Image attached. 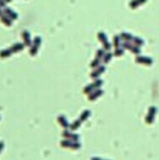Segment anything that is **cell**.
Segmentation results:
<instances>
[{"label":"cell","instance_id":"obj_1","mask_svg":"<svg viewBox=\"0 0 159 160\" xmlns=\"http://www.w3.org/2000/svg\"><path fill=\"white\" fill-rule=\"evenodd\" d=\"M61 146L62 147H68L71 149H79L81 147V144L75 141H71V140H66V141H61Z\"/></svg>","mask_w":159,"mask_h":160},{"label":"cell","instance_id":"obj_2","mask_svg":"<svg viewBox=\"0 0 159 160\" xmlns=\"http://www.w3.org/2000/svg\"><path fill=\"white\" fill-rule=\"evenodd\" d=\"M157 113V109L155 107H151L149 110H148V114L147 116L145 117V120H146V124H153L154 122V119H155V115Z\"/></svg>","mask_w":159,"mask_h":160},{"label":"cell","instance_id":"obj_3","mask_svg":"<svg viewBox=\"0 0 159 160\" xmlns=\"http://www.w3.org/2000/svg\"><path fill=\"white\" fill-rule=\"evenodd\" d=\"M40 44H41V38H40V37H36V38H34V43H32V45H31V49H30L31 56H34V55L37 54Z\"/></svg>","mask_w":159,"mask_h":160},{"label":"cell","instance_id":"obj_4","mask_svg":"<svg viewBox=\"0 0 159 160\" xmlns=\"http://www.w3.org/2000/svg\"><path fill=\"white\" fill-rule=\"evenodd\" d=\"M98 39L102 42L103 46H104V49H106V51H109L111 49V44L109 43V41H108V39H106V36L103 32H99L98 34Z\"/></svg>","mask_w":159,"mask_h":160},{"label":"cell","instance_id":"obj_5","mask_svg":"<svg viewBox=\"0 0 159 160\" xmlns=\"http://www.w3.org/2000/svg\"><path fill=\"white\" fill-rule=\"evenodd\" d=\"M136 60L138 64H142V65L145 66H151L153 64V59L149 57H146V56H139V57L136 58Z\"/></svg>","mask_w":159,"mask_h":160},{"label":"cell","instance_id":"obj_6","mask_svg":"<svg viewBox=\"0 0 159 160\" xmlns=\"http://www.w3.org/2000/svg\"><path fill=\"white\" fill-rule=\"evenodd\" d=\"M104 70H106V68L103 67V66H101V67H97V68L91 72V74H90V76L93 77V79H98L99 76L101 75L103 72H104Z\"/></svg>","mask_w":159,"mask_h":160},{"label":"cell","instance_id":"obj_7","mask_svg":"<svg viewBox=\"0 0 159 160\" xmlns=\"http://www.w3.org/2000/svg\"><path fill=\"white\" fill-rule=\"evenodd\" d=\"M62 137H64L67 140H71V141H75L77 142L80 139V135L79 134H72L71 132H69V131H64L62 132Z\"/></svg>","mask_w":159,"mask_h":160},{"label":"cell","instance_id":"obj_8","mask_svg":"<svg viewBox=\"0 0 159 160\" xmlns=\"http://www.w3.org/2000/svg\"><path fill=\"white\" fill-rule=\"evenodd\" d=\"M58 122H59V125H60L62 128H64V129H67L68 127H70V125H69V122H67V118L64 117V115H59L58 116Z\"/></svg>","mask_w":159,"mask_h":160},{"label":"cell","instance_id":"obj_9","mask_svg":"<svg viewBox=\"0 0 159 160\" xmlns=\"http://www.w3.org/2000/svg\"><path fill=\"white\" fill-rule=\"evenodd\" d=\"M22 37H23L24 39V42H25V44L28 46H31L32 45V42H31V40H30V34L28 32L27 30H25L22 34Z\"/></svg>","mask_w":159,"mask_h":160},{"label":"cell","instance_id":"obj_10","mask_svg":"<svg viewBox=\"0 0 159 160\" xmlns=\"http://www.w3.org/2000/svg\"><path fill=\"white\" fill-rule=\"evenodd\" d=\"M102 94H103V90H101V89H98V90H96V92H90L89 96H88V100L94 101V100H96L97 98H99Z\"/></svg>","mask_w":159,"mask_h":160},{"label":"cell","instance_id":"obj_11","mask_svg":"<svg viewBox=\"0 0 159 160\" xmlns=\"http://www.w3.org/2000/svg\"><path fill=\"white\" fill-rule=\"evenodd\" d=\"M4 14L5 15H8L9 17L11 19H16L17 18V13H15V12L13 11V10H11L10 8H5L4 9Z\"/></svg>","mask_w":159,"mask_h":160},{"label":"cell","instance_id":"obj_12","mask_svg":"<svg viewBox=\"0 0 159 160\" xmlns=\"http://www.w3.org/2000/svg\"><path fill=\"white\" fill-rule=\"evenodd\" d=\"M144 2H146V0H132L130 3H129V7L131 9H136L138 7H140L141 4H143Z\"/></svg>","mask_w":159,"mask_h":160},{"label":"cell","instance_id":"obj_13","mask_svg":"<svg viewBox=\"0 0 159 160\" xmlns=\"http://www.w3.org/2000/svg\"><path fill=\"white\" fill-rule=\"evenodd\" d=\"M23 49H24V45L22 44V43H15V44L11 47V52H13V53H17V52L22 51Z\"/></svg>","mask_w":159,"mask_h":160},{"label":"cell","instance_id":"obj_14","mask_svg":"<svg viewBox=\"0 0 159 160\" xmlns=\"http://www.w3.org/2000/svg\"><path fill=\"white\" fill-rule=\"evenodd\" d=\"M81 124H82V120H81V119H77V120H75L73 124H71V125H70V129H71V131H75V130L79 129L80 126H81Z\"/></svg>","mask_w":159,"mask_h":160},{"label":"cell","instance_id":"obj_15","mask_svg":"<svg viewBox=\"0 0 159 160\" xmlns=\"http://www.w3.org/2000/svg\"><path fill=\"white\" fill-rule=\"evenodd\" d=\"M89 116H90V111L86 110V111H84V112H82V115H81V118H80V119H81L82 122H85Z\"/></svg>","mask_w":159,"mask_h":160},{"label":"cell","instance_id":"obj_16","mask_svg":"<svg viewBox=\"0 0 159 160\" xmlns=\"http://www.w3.org/2000/svg\"><path fill=\"white\" fill-rule=\"evenodd\" d=\"M121 38L123 39V40H125V41H131L133 39V37L130 34H128V32H123V34H121Z\"/></svg>","mask_w":159,"mask_h":160},{"label":"cell","instance_id":"obj_17","mask_svg":"<svg viewBox=\"0 0 159 160\" xmlns=\"http://www.w3.org/2000/svg\"><path fill=\"white\" fill-rule=\"evenodd\" d=\"M132 44L133 45H136V46H141V45H143L144 44V41L142 40V39L140 38H136V37H134V38L132 39Z\"/></svg>","mask_w":159,"mask_h":160},{"label":"cell","instance_id":"obj_18","mask_svg":"<svg viewBox=\"0 0 159 160\" xmlns=\"http://www.w3.org/2000/svg\"><path fill=\"white\" fill-rule=\"evenodd\" d=\"M1 19H2V23H4L5 25H8V26H11V18L8 15H3V13H2Z\"/></svg>","mask_w":159,"mask_h":160},{"label":"cell","instance_id":"obj_19","mask_svg":"<svg viewBox=\"0 0 159 160\" xmlns=\"http://www.w3.org/2000/svg\"><path fill=\"white\" fill-rule=\"evenodd\" d=\"M112 54L111 53H108V54H104V58H103V62L104 64H108V62H110L111 58H112Z\"/></svg>","mask_w":159,"mask_h":160},{"label":"cell","instance_id":"obj_20","mask_svg":"<svg viewBox=\"0 0 159 160\" xmlns=\"http://www.w3.org/2000/svg\"><path fill=\"white\" fill-rule=\"evenodd\" d=\"M94 88H95V87H94V85H93V84H91V85H88L87 87L84 88V90H83L84 94H90V92H93V89H94Z\"/></svg>","mask_w":159,"mask_h":160},{"label":"cell","instance_id":"obj_21","mask_svg":"<svg viewBox=\"0 0 159 160\" xmlns=\"http://www.w3.org/2000/svg\"><path fill=\"white\" fill-rule=\"evenodd\" d=\"M99 62H100V59H98V58H96L95 61H94V62H91V64H90L91 68H97V67H99Z\"/></svg>","mask_w":159,"mask_h":160},{"label":"cell","instance_id":"obj_22","mask_svg":"<svg viewBox=\"0 0 159 160\" xmlns=\"http://www.w3.org/2000/svg\"><path fill=\"white\" fill-rule=\"evenodd\" d=\"M12 52H10V51H2V53H1V57H8V56H10V54H11Z\"/></svg>","mask_w":159,"mask_h":160},{"label":"cell","instance_id":"obj_23","mask_svg":"<svg viewBox=\"0 0 159 160\" xmlns=\"http://www.w3.org/2000/svg\"><path fill=\"white\" fill-rule=\"evenodd\" d=\"M119 39H121V37H114V45H115V47H117L119 45Z\"/></svg>","mask_w":159,"mask_h":160},{"label":"cell","instance_id":"obj_24","mask_svg":"<svg viewBox=\"0 0 159 160\" xmlns=\"http://www.w3.org/2000/svg\"><path fill=\"white\" fill-rule=\"evenodd\" d=\"M123 54H124V51L121 50V49H117V50L115 51V55L116 56H121Z\"/></svg>","mask_w":159,"mask_h":160},{"label":"cell","instance_id":"obj_25","mask_svg":"<svg viewBox=\"0 0 159 160\" xmlns=\"http://www.w3.org/2000/svg\"><path fill=\"white\" fill-rule=\"evenodd\" d=\"M102 56H104V52H103V50H99L98 53H97V58H100L102 57Z\"/></svg>","mask_w":159,"mask_h":160},{"label":"cell","instance_id":"obj_26","mask_svg":"<svg viewBox=\"0 0 159 160\" xmlns=\"http://www.w3.org/2000/svg\"><path fill=\"white\" fill-rule=\"evenodd\" d=\"M7 1H8V2H10V1H11V0H7Z\"/></svg>","mask_w":159,"mask_h":160}]
</instances>
